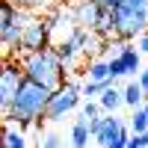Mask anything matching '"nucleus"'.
<instances>
[{
    "instance_id": "obj_2",
    "label": "nucleus",
    "mask_w": 148,
    "mask_h": 148,
    "mask_svg": "<svg viewBox=\"0 0 148 148\" xmlns=\"http://www.w3.org/2000/svg\"><path fill=\"white\" fill-rule=\"evenodd\" d=\"M21 65L27 80H36L47 89H59L65 83V62L56 47H42L33 53H21Z\"/></svg>"
},
{
    "instance_id": "obj_15",
    "label": "nucleus",
    "mask_w": 148,
    "mask_h": 148,
    "mask_svg": "<svg viewBox=\"0 0 148 148\" xmlns=\"http://www.w3.org/2000/svg\"><path fill=\"white\" fill-rule=\"evenodd\" d=\"M130 130L133 133H148V110H145V104L130 113Z\"/></svg>"
},
{
    "instance_id": "obj_10",
    "label": "nucleus",
    "mask_w": 148,
    "mask_h": 148,
    "mask_svg": "<svg viewBox=\"0 0 148 148\" xmlns=\"http://www.w3.org/2000/svg\"><path fill=\"white\" fill-rule=\"evenodd\" d=\"M89 139H92V127H89V121H86L83 116L71 125V148H89Z\"/></svg>"
},
{
    "instance_id": "obj_11",
    "label": "nucleus",
    "mask_w": 148,
    "mask_h": 148,
    "mask_svg": "<svg viewBox=\"0 0 148 148\" xmlns=\"http://www.w3.org/2000/svg\"><path fill=\"white\" fill-rule=\"evenodd\" d=\"M86 80H95V83H113L110 77V59H92L89 65H86Z\"/></svg>"
},
{
    "instance_id": "obj_5",
    "label": "nucleus",
    "mask_w": 148,
    "mask_h": 148,
    "mask_svg": "<svg viewBox=\"0 0 148 148\" xmlns=\"http://www.w3.org/2000/svg\"><path fill=\"white\" fill-rule=\"evenodd\" d=\"M24 83H27V74H24L21 59H6L3 74H0V107H3V113H9V107L18 98Z\"/></svg>"
},
{
    "instance_id": "obj_24",
    "label": "nucleus",
    "mask_w": 148,
    "mask_h": 148,
    "mask_svg": "<svg viewBox=\"0 0 148 148\" xmlns=\"http://www.w3.org/2000/svg\"><path fill=\"white\" fill-rule=\"evenodd\" d=\"M136 51L139 53H148V33H142L139 39H136Z\"/></svg>"
},
{
    "instance_id": "obj_17",
    "label": "nucleus",
    "mask_w": 148,
    "mask_h": 148,
    "mask_svg": "<svg viewBox=\"0 0 148 148\" xmlns=\"http://www.w3.org/2000/svg\"><path fill=\"white\" fill-rule=\"evenodd\" d=\"M113 86V83H110ZM107 89V83H95V80H86L83 83V98L86 101H92V98H101V92Z\"/></svg>"
},
{
    "instance_id": "obj_16",
    "label": "nucleus",
    "mask_w": 148,
    "mask_h": 148,
    "mask_svg": "<svg viewBox=\"0 0 148 148\" xmlns=\"http://www.w3.org/2000/svg\"><path fill=\"white\" fill-rule=\"evenodd\" d=\"M3 148H27V136L15 127H6L3 133Z\"/></svg>"
},
{
    "instance_id": "obj_18",
    "label": "nucleus",
    "mask_w": 148,
    "mask_h": 148,
    "mask_svg": "<svg viewBox=\"0 0 148 148\" xmlns=\"http://www.w3.org/2000/svg\"><path fill=\"white\" fill-rule=\"evenodd\" d=\"M110 77H113V83L121 80V77H130L127 68H125V62H121V56H113V59H110Z\"/></svg>"
},
{
    "instance_id": "obj_1",
    "label": "nucleus",
    "mask_w": 148,
    "mask_h": 148,
    "mask_svg": "<svg viewBox=\"0 0 148 148\" xmlns=\"http://www.w3.org/2000/svg\"><path fill=\"white\" fill-rule=\"evenodd\" d=\"M51 92L53 89H47V86L36 83V80H27L21 86L18 98L12 101L9 113H3V119L6 121H18L21 127H33L39 119H45L47 104H51Z\"/></svg>"
},
{
    "instance_id": "obj_21",
    "label": "nucleus",
    "mask_w": 148,
    "mask_h": 148,
    "mask_svg": "<svg viewBox=\"0 0 148 148\" xmlns=\"http://www.w3.org/2000/svg\"><path fill=\"white\" fill-rule=\"evenodd\" d=\"M9 3H15L18 9H27V12H36V9H42L47 0H9Z\"/></svg>"
},
{
    "instance_id": "obj_4",
    "label": "nucleus",
    "mask_w": 148,
    "mask_h": 148,
    "mask_svg": "<svg viewBox=\"0 0 148 148\" xmlns=\"http://www.w3.org/2000/svg\"><path fill=\"white\" fill-rule=\"evenodd\" d=\"M80 98H83V83H74V80H65L59 89L51 92V104H47V113L45 119L47 121H62L71 110L80 107Z\"/></svg>"
},
{
    "instance_id": "obj_25",
    "label": "nucleus",
    "mask_w": 148,
    "mask_h": 148,
    "mask_svg": "<svg viewBox=\"0 0 148 148\" xmlns=\"http://www.w3.org/2000/svg\"><path fill=\"white\" fill-rule=\"evenodd\" d=\"M136 80H139V86L145 89V95H148V68H142L139 74H136Z\"/></svg>"
},
{
    "instance_id": "obj_14",
    "label": "nucleus",
    "mask_w": 148,
    "mask_h": 148,
    "mask_svg": "<svg viewBox=\"0 0 148 148\" xmlns=\"http://www.w3.org/2000/svg\"><path fill=\"white\" fill-rule=\"evenodd\" d=\"M121 56V62H125V68H127V74H139L142 68H139V51H136V47H130V45H125V51H121L119 53Z\"/></svg>"
},
{
    "instance_id": "obj_7",
    "label": "nucleus",
    "mask_w": 148,
    "mask_h": 148,
    "mask_svg": "<svg viewBox=\"0 0 148 148\" xmlns=\"http://www.w3.org/2000/svg\"><path fill=\"white\" fill-rule=\"evenodd\" d=\"M74 21H77V27H86V30H95L98 21H101V6L95 3V0H77L74 3Z\"/></svg>"
},
{
    "instance_id": "obj_20",
    "label": "nucleus",
    "mask_w": 148,
    "mask_h": 148,
    "mask_svg": "<svg viewBox=\"0 0 148 148\" xmlns=\"http://www.w3.org/2000/svg\"><path fill=\"white\" fill-rule=\"evenodd\" d=\"M83 119H86V121L101 119V104H98V101H86V104H83Z\"/></svg>"
},
{
    "instance_id": "obj_12",
    "label": "nucleus",
    "mask_w": 148,
    "mask_h": 148,
    "mask_svg": "<svg viewBox=\"0 0 148 148\" xmlns=\"http://www.w3.org/2000/svg\"><path fill=\"white\" fill-rule=\"evenodd\" d=\"M121 92H125V107H130V110L142 107V104H145V98H148V95H145V89L139 86V80H130Z\"/></svg>"
},
{
    "instance_id": "obj_8",
    "label": "nucleus",
    "mask_w": 148,
    "mask_h": 148,
    "mask_svg": "<svg viewBox=\"0 0 148 148\" xmlns=\"http://www.w3.org/2000/svg\"><path fill=\"white\" fill-rule=\"evenodd\" d=\"M21 42H24V30L21 27H3L0 30V45H3V53H21Z\"/></svg>"
},
{
    "instance_id": "obj_23",
    "label": "nucleus",
    "mask_w": 148,
    "mask_h": 148,
    "mask_svg": "<svg viewBox=\"0 0 148 148\" xmlns=\"http://www.w3.org/2000/svg\"><path fill=\"white\" fill-rule=\"evenodd\" d=\"M95 3L101 6V9H110V12H113V9H119L121 3H125V0H95Z\"/></svg>"
},
{
    "instance_id": "obj_6",
    "label": "nucleus",
    "mask_w": 148,
    "mask_h": 148,
    "mask_svg": "<svg viewBox=\"0 0 148 148\" xmlns=\"http://www.w3.org/2000/svg\"><path fill=\"white\" fill-rule=\"evenodd\" d=\"M42 47H51V24H47V18H33L24 27L21 53H33V51H42Z\"/></svg>"
},
{
    "instance_id": "obj_3",
    "label": "nucleus",
    "mask_w": 148,
    "mask_h": 148,
    "mask_svg": "<svg viewBox=\"0 0 148 148\" xmlns=\"http://www.w3.org/2000/svg\"><path fill=\"white\" fill-rule=\"evenodd\" d=\"M89 127H92V139L98 142V148H127V139H130L127 125H125V119H119L116 113L92 119Z\"/></svg>"
},
{
    "instance_id": "obj_9",
    "label": "nucleus",
    "mask_w": 148,
    "mask_h": 148,
    "mask_svg": "<svg viewBox=\"0 0 148 148\" xmlns=\"http://www.w3.org/2000/svg\"><path fill=\"white\" fill-rule=\"evenodd\" d=\"M98 104H101V110H104V113H116L119 107H125V92H121V89H116V83H113V86H107V89L101 92Z\"/></svg>"
},
{
    "instance_id": "obj_13",
    "label": "nucleus",
    "mask_w": 148,
    "mask_h": 148,
    "mask_svg": "<svg viewBox=\"0 0 148 148\" xmlns=\"http://www.w3.org/2000/svg\"><path fill=\"white\" fill-rule=\"evenodd\" d=\"M53 47L59 51V56H62L65 68H68V65H74V62H77V56L83 53V47H80V45H74L71 39H68V42H62V45H53Z\"/></svg>"
},
{
    "instance_id": "obj_19",
    "label": "nucleus",
    "mask_w": 148,
    "mask_h": 148,
    "mask_svg": "<svg viewBox=\"0 0 148 148\" xmlns=\"http://www.w3.org/2000/svg\"><path fill=\"white\" fill-rule=\"evenodd\" d=\"M65 142H62V136L59 133H53V130H47V133H42V142H39V148H62Z\"/></svg>"
},
{
    "instance_id": "obj_22",
    "label": "nucleus",
    "mask_w": 148,
    "mask_h": 148,
    "mask_svg": "<svg viewBox=\"0 0 148 148\" xmlns=\"http://www.w3.org/2000/svg\"><path fill=\"white\" fill-rule=\"evenodd\" d=\"M127 148H148V133H133L127 139Z\"/></svg>"
}]
</instances>
